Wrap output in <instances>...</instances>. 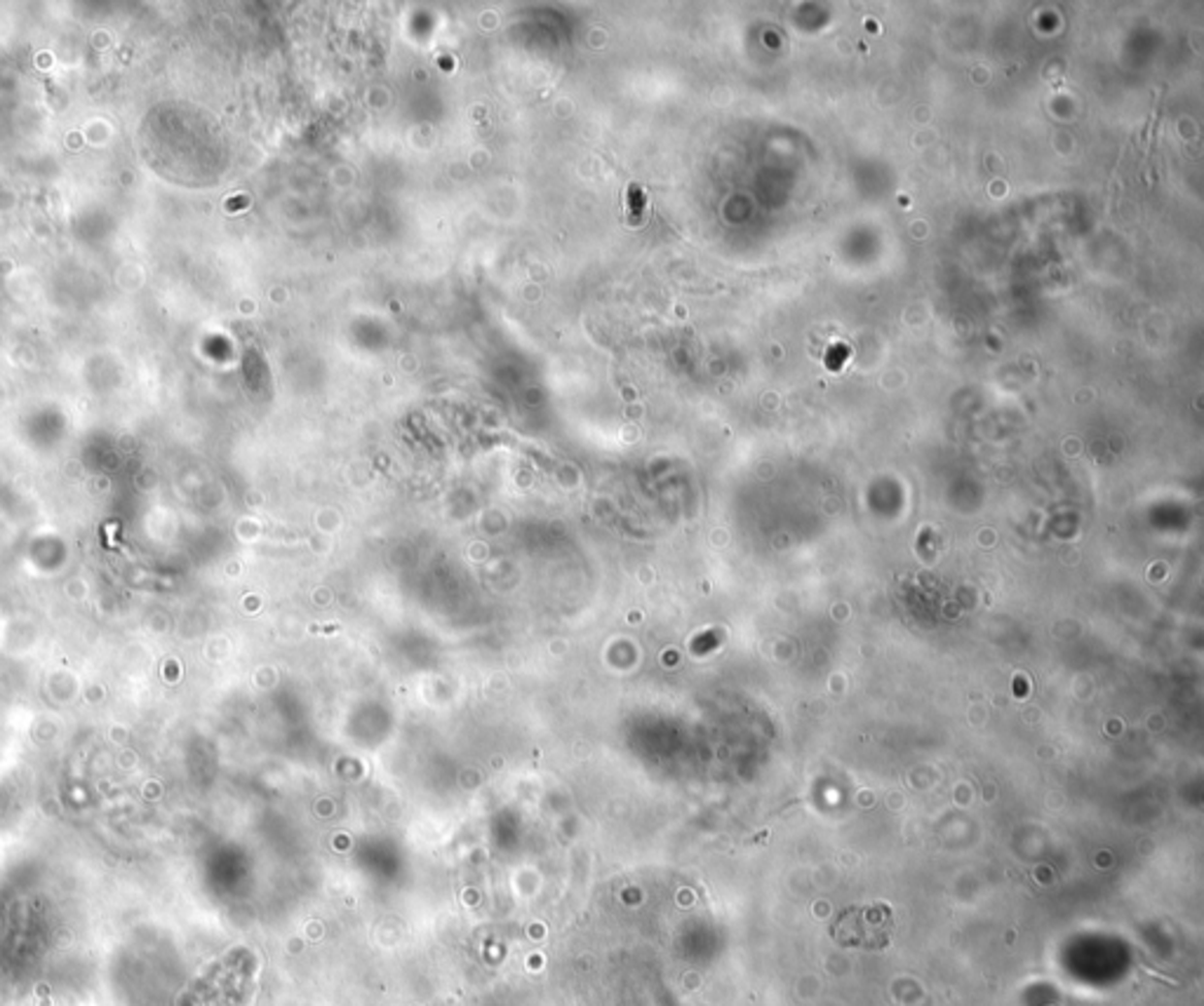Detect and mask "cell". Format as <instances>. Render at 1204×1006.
I'll list each match as a JSON object with an SVG mask.
<instances>
[{
  "label": "cell",
  "mask_w": 1204,
  "mask_h": 1006,
  "mask_svg": "<svg viewBox=\"0 0 1204 1006\" xmlns=\"http://www.w3.org/2000/svg\"><path fill=\"white\" fill-rule=\"evenodd\" d=\"M830 931L842 948L882 950L890 946L895 933V915L885 903L854 905L837 915Z\"/></svg>",
  "instance_id": "6da1fadb"
}]
</instances>
